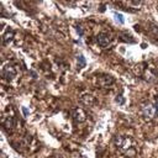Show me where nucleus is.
I'll use <instances>...</instances> for the list:
<instances>
[{
	"label": "nucleus",
	"mask_w": 158,
	"mask_h": 158,
	"mask_svg": "<svg viewBox=\"0 0 158 158\" xmlns=\"http://www.w3.org/2000/svg\"><path fill=\"white\" fill-rule=\"evenodd\" d=\"M156 112H157L156 105H153V104H151V102H147V104H144V105L142 106V114H143V116H144L147 120L153 118L154 115H156Z\"/></svg>",
	"instance_id": "obj_1"
},
{
	"label": "nucleus",
	"mask_w": 158,
	"mask_h": 158,
	"mask_svg": "<svg viewBox=\"0 0 158 158\" xmlns=\"http://www.w3.org/2000/svg\"><path fill=\"white\" fill-rule=\"evenodd\" d=\"M1 75H2V78L6 79V80H12V79L16 77V69H15L12 65H5L4 69H2Z\"/></svg>",
	"instance_id": "obj_2"
},
{
	"label": "nucleus",
	"mask_w": 158,
	"mask_h": 158,
	"mask_svg": "<svg viewBox=\"0 0 158 158\" xmlns=\"http://www.w3.org/2000/svg\"><path fill=\"white\" fill-rule=\"evenodd\" d=\"M96 41H98V44L100 47H107L110 44V42H111V37L105 32H100L96 36Z\"/></svg>",
	"instance_id": "obj_3"
},
{
	"label": "nucleus",
	"mask_w": 158,
	"mask_h": 158,
	"mask_svg": "<svg viewBox=\"0 0 158 158\" xmlns=\"http://www.w3.org/2000/svg\"><path fill=\"white\" fill-rule=\"evenodd\" d=\"M112 83H114V78H112V77L106 75V74L99 75V79H98V85H99V86H101V88H107V86H110Z\"/></svg>",
	"instance_id": "obj_4"
},
{
	"label": "nucleus",
	"mask_w": 158,
	"mask_h": 158,
	"mask_svg": "<svg viewBox=\"0 0 158 158\" xmlns=\"http://www.w3.org/2000/svg\"><path fill=\"white\" fill-rule=\"evenodd\" d=\"M73 117L77 122H84L85 118H86V115H85V111L80 107H75L73 110Z\"/></svg>",
	"instance_id": "obj_5"
},
{
	"label": "nucleus",
	"mask_w": 158,
	"mask_h": 158,
	"mask_svg": "<svg viewBox=\"0 0 158 158\" xmlns=\"http://www.w3.org/2000/svg\"><path fill=\"white\" fill-rule=\"evenodd\" d=\"M131 148H133V139H132V137H125V141H123V143H122V146H121V148L118 151L125 154Z\"/></svg>",
	"instance_id": "obj_6"
},
{
	"label": "nucleus",
	"mask_w": 158,
	"mask_h": 158,
	"mask_svg": "<svg viewBox=\"0 0 158 158\" xmlns=\"http://www.w3.org/2000/svg\"><path fill=\"white\" fill-rule=\"evenodd\" d=\"M80 101L86 106H91V105L95 104V98L93 95H90V94H83L80 96Z\"/></svg>",
	"instance_id": "obj_7"
},
{
	"label": "nucleus",
	"mask_w": 158,
	"mask_h": 158,
	"mask_svg": "<svg viewBox=\"0 0 158 158\" xmlns=\"http://www.w3.org/2000/svg\"><path fill=\"white\" fill-rule=\"evenodd\" d=\"M2 125H4V127H5L7 131L12 130L14 126H15V118H14V117H6V118L4 120V122H2Z\"/></svg>",
	"instance_id": "obj_8"
},
{
	"label": "nucleus",
	"mask_w": 158,
	"mask_h": 158,
	"mask_svg": "<svg viewBox=\"0 0 158 158\" xmlns=\"http://www.w3.org/2000/svg\"><path fill=\"white\" fill-rule=\"evenodd\" d=\"M118 38H120L121 41H123V42H131V43L135 42L133 37H132L130 33H127V32H121V33L118 35Z\"/></svg>",
	"instance_id": "obj_9"
},
{
	"label": "nucleus",
	"mask_w": 158,
	"mask_h": 158,
	"mask_svg": "<svg viewBox=\"0 0 158 158\" xmlns=\"http://www.w3.org/2000/svg\"><path fill=\"white\" fill-rule=\"evenodd\" d=\"M12 37H14V31H11V30H7L5 33H4V36H2V40H4V43L6 44L7 42H10L11 40H12Z\"/></svg>",
	"instance_id": "obj_10"
},
{
	"label": "nucleus",
	"mask_w": 158,
	"mask_h": 158,
	"mask_svg": "<svg viewBox=\"0 0 158 158\" xmlns=\"http://www.w3.org/2000/svg\"><path fill=\"white\" fill-rule=\"evenodd\" d=\"M77 64H78V68H84L86 62H85V58L83 54H78L77 56Z\"/></svg>",
	"instance_id": "obj_11"
},
{
	"label": "nucleus",
	"mask_w": 158,
	"mask_h": 158,
	"mask_svg": "<svg viewBox=\"0 0 158 158\" xmlns=\"http://www.w3.org/2000/svg\"><path fill=\"white\" fill-rule=\"evenodd\" d=\"M123 141H125V137H122V136H116V137L114 138V143H115V146H116L118 149L121 148Z\"/></svg>",
	"instance_id": "obj_12"
},
{
	"label": "nucleus",
	"mask_w": 158,
	"mask_h": 158,
	"mask_svg": "<svg viewBox=\"0 0 158 158\" xmlns=\"http://www.w3.org/2000/svg\"><path fill=\"white\" fill-rule=\"evenodd\" d=\"M114 17L116 19V21L118 23H123L125 22V19H123V15L120 14V12H114Z\"/></svg>",
	"instance_id": "obj_13"
},
{
	"label": "nucleus",
	"mask_w": 158,
	"mask_h": 158,
	"mask_svg": "<svg viewBox=\"0 0 158 158\" xmlns=\"http://www.w3.org/2000/svg\"><path fill=\"white\" fill-rule=\"evenodd\" d=\"M116 102H117V104H123V102H125L123 96H122V95H117V98H116Z\"/></svg>",
	"instance_id": "obj_14"
},
{
	"label": "nucleus",
	"mask_w": 158,
	"mask_h": 158,
	"mask_svg": "<svg viewBox=\"0 0 158 158\" xmlns=\"http://www.w3.org/2000/svg\"><path fill=\"white\" fill-rule=\"evenodd\" d=\"M75 27H77V32H78V35H80V36H81V35H83V32H84V31H83V27H81V26H79V25H77Z\"/></svg>",
	"instance_id": "obj_15"
},
{
	"label": "nucleus",
	"mask_w": 158,
	"mask_h": 158,
	"mask_svg": "<svg viewBox=\"0 0 158 158\" xmlns=\"http://www.w3.org/2000/svg\"><path fill=\"white\" fill-rule=\"evenodd\" d=\"M23 112H25V115H27V109L26 107H23Z\"/></svg>",
	"instance_id": "obj_16"
},
{
	"label": "nucleus",
	"mask_w": 158,
	"mask_h": 158,
	"mask_svg": "<svg viewBox=\"0 0 158 158\" xmlns=\"http://www.w3.org/2000/svg\"><path fill=\"white\" fill-rule=\"evenodd\" d=\"M156 109H157V111H158V99H157V102H156Z\"/></svg>",
	"instance_id": "obj_17"
}]
</instances>
